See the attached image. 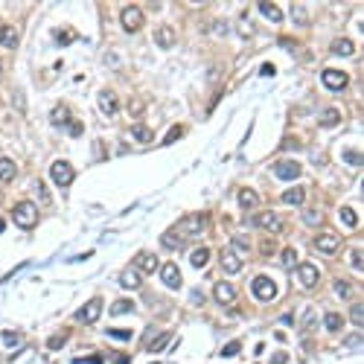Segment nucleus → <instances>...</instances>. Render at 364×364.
Listing matches in <instances>:
<instances>
[{
  "mask_svg": "<svg viewBox=\"0 0 364 364\" xmlns=\"http://www.w3.org/2000/svg\"><path fill=\"white\" fill-rule=\"evenodd\" d=\"M204 225H207V216H204V213H198V216H187L184 221H178L172 230H166L160 242H164V248H169V251H178L181 242L198 236L201 230H204Z\"/></svg>",
  "mask_w": 364,
  "mask_h": 364,
  "instance_id": "1",
  "label": "nucleus"
},
{
  "mask_svg": "<svg viewBox=\"0 0 364 364\" xmlns=\"http://www.w3.org/2000/svg\"><path fill=\"white\" fill-rule=\"evenodd\" d=\"M12 221L18 225V228H32L38 221V210H35V204L32 201H18L15 204V210H12Z\"/></svg>",
  "mask_w": 364,
  "mask_h": 364,
  "instance_id": "2",
  "label": "nucleus"
},
{
  "mask_svg": "<svg viewBox=\"0 0 364 364\" xmlns=\"http://www.w3.org/2000/svg\"><path fill=\"white\" fill-rule=\"evenodd\" d=\"M251 291H254V297L256 300H265V303H271L274 297H277V286H274L271 277H254V282H251Z\"/></svg>",
  "mask_w": 364,
  "mask_h": 364,
  "instance_id": "3",
  "label": "nucleus"
},
{
  "mask_svg": "<svg viewBox=\"0 0 364 364\" xmlns=\"http://www.w3.org/2000/svg\"><path fill=\"white\" fill-rule=\"evenodd\" d=\"M50 178H53L58 187H70L73 178H76V172H73V166L67 164V160H55V164L50 166Z\"/></svg>",
  "mask_w": 364,
  "mask_h": 364,
  "instance_id": "4",
  "label": "nucleus"
},
{
  "mask_svg": "<svg viewBox=\"0 0 364 364\" xmlns=\"http://www.w3.org/2000/svg\"><path fill=\"white\" fill-rule=\"evenodd\" d=\"M271 172H274V178H280V181H297V178H300V164H297V160H277Z\"/></svg>",
  "mask_w": 364,
  "mask_h": 364,
  "instance_id": "5",
  "label": "nucleus"
},
{
  "mask_svg": "<svg viewBox=\"0 0 364 364\" xmlns=\"http://www.w3.org/2000/svg\"><path fill=\"white\" fill-rule=\"evenodd\" d=\"M312 245H315V251H320L323 256H335L338 248H341V239H338L335 233H318Z\"/></svg>",
  "mask_w": 364,
  "mask_h": 364,
  "instance_id": "6",
  "label": "nucleus"
},
{
  "mask_svg": "<svg viewBox=\"0 0 364 364\" xmlns=\"http://www.w3.org/2000/svg\"><path fill=\"white\" fill-rule=\"evenodd\" d=\"M99 315H102V297H91L85 306H79V312H76V320H79V323H93Z\"/></svg>",
  "mask_w": 364,
  "mask_h": 364,
  "instance_id": "7",
  "label": "nucleus"
},
{
  "mask_svg": "<svg viewBox=\"0 0 364 364\" xmlns=\"http://www.w3.org/2000/svg\"><path fill=\"white\" fill-rule=\"evenodd\" d=\"M297 280H300L303 289H312V286H318L320 280V271H318V265H312V262H297Z\"/></svg>",
  "mask_w": 364,
  "mask_h": 364,
  "instance_id": "8",
  "label": "nucleus"
},
{
  "mask_svg": "<svg viewBox=\"0 0 364 364\" xmlns=\"http://www.w3.org/2000/svg\"><path fill=\"white\" fill-rule=\"evenodd\" d=\"M119 21H123V29H126V32H137V29L143 27V9H140V6H126L123 15H119Z\"/></svg>",
  "mask_w": 364,
  "mask_h": 364,
  "instance_id": "9",
  "label": "nucleus"
},
{
  "mask_svg": "<svg viewBox=\"0 0 364 364\" xmlns=\"http://www.w3.org/2000/svg\"><path fill=\"white\" fill-rule=\"evenodd\" d=\"M131 268H134V271H143V274H155L157 268H160V262H157V256L152 254V251H140V254L134 256V262H131Z\"/></svg>",
  "mask_w": 364,
  "mask_h": 364,
  "instance_id": "10",
  "label": "nucleus"
},
{
  "mask_svg": "<svg viewBox=\"0 0 364 364\" xmlns=\"http://www.w3.org/2000/svg\"><path fill=\"white\" fill-rule=\"evenodd\" d=\"M320 82L327 85L329 91H344L347 82H350V76H347L344 70H332V67H329V70L320 73Z\"/></svg>",
  "mask_w": 364,
  "mask_h": 364,
  "instance_id": "11",
  "label": "nucleus"
},
{
  "mask_svg": "<svg viewBox=\"0 0 364 364\" xmlns=\"http://www.w3.org/2000/svg\"><path fill=\"white\" fill-rule=\"evenodd\" d=\"M256 228L268 230V233H282V218L277 216V213H271V210H265V213H259V216L254 218Z\"/></svg>",
  "mask_w": 364,
  "mask_h": 364,
  "instance_id": "12",
  "label": "nucleus"
},
{
  "mask_svg": "<svg viewBox=\"0 0 364 364\" xmlns=\"http://www.w3.org/2000/svg\"><path fill=\"white\" fill-rule=\"evenodd\" d=\"M99 111L105 114V117H114V114L119 111L117 93H114V91H102V93H99Z\"/></svg>",
  "mask_w": 364,
  "mask_h": 364,
  "instance_id": "13",
  "label": "nucleus"
},
{
  "mask_svg": "<svg viewBox=\"0 0 364 364\" xmlns=\"http://www.w3.org/2000/svg\"><path fill=\"white\" fill-rule=\"evenodd\" d=\"M218 262H221L225 274H239V271H242V256H239V254H233V251H221V256H218Z\"/></svg>",
  "mask_w": 364,
  "mask_h": 364,
  "instance_id": "14",
  "label": "nucleus"
},
{
  "mask_svg": "<svg viewBox=\"0 0 364 364\" xmlns=\"http://www.w3.org/2000/svg\"><path fill=\"white\" fill-rule=\"evenodd\" d=\"M157 271H160V277H164V282L169 286V289H181V271H178V265H175V262L160 265Z\"/></svg>",
  "mask_w": 364,
  "mask_h": 364,
  "instance_id": "15",
  "label": "nucleus"
},
{
  "mask_svg": "<svg viewBox=\"0 0 364 364\" xmlns=\"http://www.w3.org/2000/svg\"><path fill=\"white\" fill-rule=\"evenodd\" d=\"M213 297H216L218 303H233L236 300V286H230V282H216Z\"/></svg>",
  "mask_w": 364,
  "mask_h": 364,
  "instance_id": "16",
  "label": "nucleus"
},
{
  "mask_svg": "<svg viewBox=\"0 0 364 364\" xmlns=\"http://www.w3.org/2000/svg\"><path fill=\"white\" fill-rule=\"evenodd\" d=\"M282 204H291V207H297V204H303V198H306V190L303 187H291V190H286L280 195Z\"/></svg>",
  "mask_w": 364,
  "mask_h": 364,
  "instance_id": "17",
  "label": "nucleus"
},
{
  "mask_svg": "<svg viewBox=\"0 0 364 364\" xmlns=\"http://www.w3.org/2000/svg\"><path fill=\"white\" fill-rule=\"evenodd\" d=\"M119 282H123L126 289H140L143 277H140V271H134V268H126V271L119 274Z\"/></svg>",
  "mask_w": 364,
  "mask_h": 364,
  "instance_id": "18",
  "label": "nucleus"
},
{
  "mask_svg": "<svg viewBox=\"0 0 364 364\" xmlns=\"http://www.w3.org/2000/svg\"><path fill=\"white\" fill-rule=\"evenodd\" d=\"M338 123H341V111L338 108H323V114H320V128H335Z\"/></svg>",
  "mask_w": 364,
  "mask_h": 364,
  "instance_id": "19",
  "label": "nucleus"
},
{
  "mask_svg": "<svg viewBox=\"0 0 364 364\" xmlns=\"http://www.w3.org/2000/svg\"><path fill=\"white\" fill-rule=\"evenodd\" d=\"M15 175H18L15 160H9V157H0V181H15Z\"/></svg>",
  "mask_w": 364,
  "mask_h": 364,
  "instance_id": "20",
  "label": "nucleus"
},
{
  "mask_svg": "<svg viewBox=\"0 0 364 364\" xmlns=\"http://www.w3.org/2000/svg\"><path fill=\"white\" fill-rule=\"evenodd\" d=\"M0 44L15 50V47H18V32H15L12 27H0Z\"/></svg>",
  "mask_w": 364,
  "mask_h": 364,
  "instance_id": "21",
  "label": "nucleus"
},
{
  "mask_svg": "<svg viewBox=\"0 0 364 364\" xmlns=\"http://www.w3.org/2000/svg\"><path fill=\"white\" fill-rule=\"evenodd\" d=\"M131 137H134V140H140V143H152V140H155V131L137 123V126H131Z\"/></svg>",
  "mask_w": 364,
  "mask_h": 364,
  "instance_id": "22",
  "label": "nucleus"
},
{
  "mask_svg": "<svg viewBox=\"0 0 364 364\" xmlns=\"http://www.w3.org/2000/svg\"><path fill=\"white\" fill-rule=\"evenodd\" d=\"M259 12H262L268 21H274V24H280V21H282V12H280L277 3H259Z\"/></svg>",
  "mask_w": 364,
  "mask_h": 364,
  "instance_id": "23",
  "label": "nucleus"
},
{
  "mask_svg": "<svg viewBox=\"0 0 364 364\" xmlns=\"http://www.w3.org/2000/svg\"><path fill=\"white\" fill-rule=\"evenodd\" d=\"M332 53H335V55H353L355 53V44L350 41V38H338L335 44H332Z\"/></svg>",
  "mask_w": 364,
  "mask_h": 364,
  "instance_id": "24",
  "label": "nucleus"
},
{
  "mask_svg": "<svg viewBox=\"0 0 364 364\" xmlns=\"http://www.w3.org/2000/svg\"><path fill=\"white\" fill-rule=\"evenodd\" d=\"M256 192L254 190H239V207L242 210H254L256 207Z\"/></svg>",
  "mask_w": 364,
  "mask_h": 364,
  "instance_id": "25",
  "label": "nucleus"
},
{
  "mask_svg": "<svg viewBox=\"0 0 364 364\" xmlns=\"http://www.w3.org/2000/svg\"><path fill=\"white\" fill-rule=\"evenodd\" d=\"M323 327H327L329 332H341V327H344V318H341L338 312H329V315H323Z\"/></svg>",
  "mask_w": 364,
  "mask_h": 364,
  "instance_id": "26",
  "label": "nucleus"
},
{
  "mask_svg": "<svg viewBox=\"0 0 364 364\" xmlns=\"http://www.w3.org/2000/svg\"><path fill=\"white\" fill-rule=\"evenodd\" d=\"M207 259H210V251H207V248H198V251H192V254H190L192 268H204V265H207Z\"/></svg>",
  "mask_w": 364,
  "mask_h": 364,
  "instance_id": "27",
  "label": "nucleus"
},
{
  "mask_svg": "<svg viewBox=\"0 0 364 364\" xmlns=\"http://www.w3.org/2000/svg\"><path fill=\"white\" fill-rule=\"evenodd\" d=\"M169 341H172V335H169V332H160V335H157L152 344H146V350H149V353H160V350H164Z\"/></svg>",
  "mask_w": 364,
  "mask_h": 364,
  "instance_id": "28",
  "label": "nucleus"
},
{
  "mask_svg": "<svg viewBox=\"0 0 364 364\" xmlns=\"http://www.w3.org/2000/svg\"><path fill=\"white\" fill-rule=\"evenodd\" d=\"M131 312H134V303L128 300V297H123V300H117L111 306V315H131Z\"/></svg>",
  "mask_w": 364,
  "mask_h": 364,
  "instance_id": "29",
  "label": "nucleus"
},
{
  "mask_svg": "<svg viewBox=\"0 0 364 364\" xmlns=\"http://www.w3.org/2000/svg\"><path fill=\"white\" fill-rule=\"evenodd\" d=\"M155 44L160 47V50H169V47H172V32H169V29H157V35H155Z\"/></svg>",
  "mask_w": 364,
  "mask_h": 364,
  "instance_id": "30",
  "label": "nucleus"
},
{
  "mask_svg": "<svg viewBox=\"0 0 364 364\" xmlns=\"http://www.w3.org/2000/svg\"><path fill=\"white\" fill-rule=\"evenodd\" d=\"M350 320H353L355 327L361 329V323H364V303H361V300L353 303V309H350Z\"/></svg>",
  "mask_w": 364,
  "mask_h": 364,
  "instance_id": "31",
  "label": "nucleus"
},
{
  "mask_svg": "<svg viewBox=\"0 0 364 364\" xmlns=\"http://www.w3.org/2000/svg\"><path fill=\"white\" fill-rule=\"evenodd\" d=\"M338 216H341V221H344L347 228H355V225H358V216H355L353 207H341V213H338Z\"/></svg>",
  "mask_w": 364,
  "mask_h": 364,
  "instance_id": "32",
  "label": "nucleus"
},
{
  "mask_svg": "<svg viewBox=\"0 0 364 364\" xmlns=\"http://www.w3.org/2000/svg\"><path fill=\"white\" fill-rule=\"evenodd\" d=\"M332 291H335L338 297H344V300H347V297L353 294V286H350V282H347V280H335V286H332Z\"/></svg>",
  "mask_w": 364,
  "mask_h": 364,
  "instance_id": "33",
  "label": "nucleus"
},
{
  "mask_svg": "<svg viewBox=\"0 0 364 364\" xmlns=\"http://www.w3.org/2000/svg\"><path fill=\"white\" fill-rule=\"evenodd\" d=\"M282 265H286V268H297V251H294V248H286V251H282Z\"/></svg>",
  "mask_w": 364,
  "mask_h": 364,
  "instance_id": "34",
  "label": "nucleus"
},
{
  "mask_svg": "<svg viewBox=\"0 0 364 364\" xmlns=\"http://www.w3.org/2000/svg\"><path fill=\"white\" fill-rule=\"evenodd\" d=\"M67 117H70V111L64 108V105H58V108L53 111V123H55V126H64V123H67Z\"/></svg>",
  "mask_w": 364,
  "mask_h": 364,
  "instance_id": "35",
  "label": "nucleus"
},
{
  "mask_svg": "<svg viewBox=\"0 0 364 364\" xmlns=\"http://www.w3.org/2000/svg\"><path fill=\"white\" fill-rule=\"evenodd\" d=\"M303 221H306V225H320V210H306V213H303Z\"/></svg>",
  "mask_w": 364,
  "mask_h": 364,
  "instance_id": "36",
  "label": "nucleus"
},
{
  "mask_svg": "<svg viewBox=\"0 0 364 364\" xmlns=\"http://www.w3.org/2000/svg\"><path fill=\"white\" fill-rule=\"evenodd\" d=\"M178 137H184V126H175L172 131H169V134L164 137V146H169V143H175V140H178Z\"/></svg>",
  "mask_w": 364,
  "mask_h": 364,
  "instance_id": "37",
  "label": "nucleus"
},
{
  "mask_svg": "<svg viewBox=\"0 0 364 364\" xmlns=\"http://www.w3.org/2000/svg\"><path fill=\"white\" fill-rule=\"evenodd\" d=\"M210 32H213V35H228V24H225V21H213V24H210Z\"/></svg>",
  "mask_w": 364,
  "mask_h": 364,
  "instance_id": "38",
  "label": "nucleus"
},
{
  "mask_svg": "<svg viewBox=\"0 0 364 364\" xmlns=\"http://www.w3.org/2000/svg\"><path fill=\"white\" fill-rule=\"evenodd\" d=\"M344 160H347V164H350V166H361V152L355 155L353 149H347V152H344Z\"/></svg>",
  "mask_w": 364,
  "mask_h": 364,
  "instance_id": "39",
  "label": "nucleus"
},
{
  "mask_svg": "<svg viewBox=\"0 0 364 364\" xmlns=\"http://www.w3.org/2000/svg\"><path fill=\"white\" fill-rule=\"evenodd\" d=\"M108 335L114 338V341H128L131 332H128V329H108Z\"/></svg>",
  "mask_w": 364,
  "mask_h": 364,
  "instance_id": "40",
  "label": "nucleus"
},
{
  "mask_svg": "<svg viewBox=\"0 0 364 364\" xmlns=\"http://www.w3.org/2000/svg\"><path fill=\"white\" fill-rule=\"evenodd\" d=\"M3 341H6V347H18V344H21V335H18V332H9V329H6V332H3Z\"/></svg>",
  "mask_w": 364,
  "mask_h": 364,
  "instance_id": "41",
  "label": "nucleus"
},
{
  "mask_svg": "<svg viewBox=\"0 0 364 364\" xmlns=\"http://www.w3.org/2000/svg\"><path fill=\"white\" fill-rule=\"evenodd\" d=\"M353 268H355V271H361V268H364V256H361V248H355V251H353Z\"/></svg>",
  "mask_w": 364,
  "mask_h": 364,
  "instance_id": "42",
  "label": "nucleus"
},
{
  "mask_svg": "<svg viewBox=\"0 0 364 364\" xmlns=\"http://www.w3.org/2000/svg\"><path fill=\"white\" fill-rule=\"evenodd\" d=\"M35 192H38V198L44 201V204H50V192H47V187L41 181H35Z\"/></svg>",
  "mask_w": 364,
  "mask_h": 364,
  "instance_id": "43",
  "label": "nucleus"
},
{
  "mask_svg": "<svg viewBox=\"0 0 364 364\" xmlns=\"http://www.w3.org/2000/svg\"><path fill=\"white\" fill-rule=\"evenodd\" d=\"M47 347H50V350H62V347H64V335H53L50 341H47Z\"/></svg>",
  "mask_w": 364,
  "mask_h": 364,
  "instance_id": "44",
  "label": "nucleus"
},
{
  "mask_svg": "<svg viewBox=\"0 0 364 364\" xmlns=\"http://www.w3.org/2000/svg\"><path fill=\"white\" fill-rule=\"evenodd\" d=\"M239 347H242V344H239V341H233V344H228L225 350H221V355H225V358H230V355L239 353Z\"/></svg>",
  "mask_w": 364,
  "mask_h": 364,
  "instance_id": "45",
  "label": "nucleus"
},
{
  "mask_svg": "<svg viewBox=\"0 0 364 364\" xmlns=\"http://www.w3.org/2000/svg\"><path fill=\"white\" fill-rule=\"evenodd\" d=\"M73 38H76V35L64 29V32H58V44H62V47H67V44H73Z\"/></svg>",
  "mask_w": 364,
  "mask_h": 364,
  "instance_id": "46",
  "label": "nucleus"
},
{
  "mask_svg": "<svg viewBox=\"0 0 364 364\" xmlns=\"http://www.w3.org/2000/svg\"><path fill=\"white\" fill-rule=\"evenodd\" d=\"M67 131H70L73 137H79V134L85 131V128H82V123H67Z\"/></svg>",
  "mask_w": 364,
  "mask_h": 364,
  "instance_id": "47",
  "label": "nucleus"
},
{
  "mask_svg": "<svg viewBox=\"0 0 364 364\" xmlns=\"http://www.w3.org/2000/svg\"><path fill=\"white\" fill-rule=\"evenodd\" d=\"M259 248H262V254H265V256H271L274 251H277V248H274V242H271V239H265V242H262V245H259Z\"/></svg>",
  "mask_w": 364,
  "mask_h": 364,
  "instance_id": "48",
  "label": "nucleus"
},
{
  "mask_svg": "<svg viewBox=\"0 0 364 364\" xmlns=\"http://www.w3.org/2000/svg\"><path fill=\"white\" fill-rule=\"evenodd\" d=\"M128 111H131L134 117H140V114H143V102H140V99H134V102H131V108H128Z\"/></svg>",
  "mask_w": 364,
  "mask_h": 364,
  "instance_id": "49",
  "label": "nucleus"
},
{
  "mask_svg": "<svg viewBox=\"0 0 364 364\" xmlns=\"http://www.w3.org/2000/svg\"><path fill=\"white\" fill-rule=\"evenodd\" d=\"M315 320H318V318H315V312H306V318H303V327H315Z\"/></svg>",
  "mask_w": 364,
  "mask_h": 364,
  "instance_id": "50",
  "label": "nucleus"
},
{
  "mask_svg": "<svg viewBox=\"0 0 364 364\" xmlns=\"http://www.w3.org/2000/svg\"><path fill=\"white\" fill-rule=\"evenodd\" d=\"M294 21H297V24H306V15H303V6H294Z\"/></svg>",
  "mask_w": 364,
  "mask_h": 364,
  "instance_id": "51",
  "label": "nucleus"
},
{
  "mask_svg": "<svg viewBox=\"0 0 364 364\" xmlns=\"http://www.w3.org/2000/svg\"><path fill=\"white\" fill-rule=\"evenodd\" d=\"M286 361H289V355H286V353H277L271 358V364H286Z\"/></svg>",
  "mask_w": 364,
  "mask_h": 364,
  "instance_id": "52",
  "label": "nucleus"
},
{
  "mask_svg": "<svg viewBox=\"0 0 364 364\" xmlns=\"http://www.w3.org/2000/svg\"><path fill=\"white\" fill-rule=\"evenodd\" d=\"M233 245H236L239 251H248V239H233Z\"/></svg>",
  "mask_w": 364,
  "mask_h": 364,
  "instance_id": "53",
  "label": "nucleus"
},
{
  "mask_svg": "<svg viewBox=\"0 0 364 364\" xmlns=\"http://www.w3.org/2000/svg\"><path fill=\"white\" fill-rule=\"evenodd\" d=\"M117 364H128V358L126 355H117Z\"/></svg>",
  "mask_w": 364,
  "mask_h": 364,
  "instance_id": "54",
  "label": "nucleus"
},
{
  "mask_svg": "<svg viewBox=\"0 0 364 364\" xmlns=\"http://www.w3.org/2000/svg\"><path fill=\"white\" fill-rule=\"evenodd\" d=\"M0 76H3V64H0Z\"/></svg>",
  "mask_w": 364,
  "mask_h": 364,
  "instance_id": "55",
  "label": "nucleus"
}]
</instances>
